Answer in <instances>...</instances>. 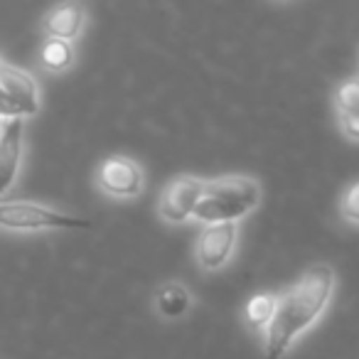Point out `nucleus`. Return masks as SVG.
I'll return each mask as SVG.
<instances>
[{"label":"nucleus","instance_id":"nucleus-17","mask_svg":"<svg viewBox=\"0 0 359 359\" xmlns=\"http://www.w3.org/2000/svg\"><path fill=\"white\" fill-rule=\"evenodd\" d=\"M0 65H3V62H0Z\"/></svg>","mask_w":359,"mask_h":359},{"label":"nucleus","instance_id":"nucleus-13","mask_svg":"<svg viewBox=\"0 0 359 359\" xmlns=\"http://www.w3.org/2000/svg\"><path fill=\"white\" fill-rule=\"evenodd\" d=\"M334 109L339 116H349L359 111V76L342 81L334 91Z\"/></svg>","mask_w":359,"mask_h":359},{"label":"nucleus","instance_id":"nucleus-4","mask_svg":"<svg viewBox=\"0 0 359 359\" xmlns=\"http://www.w3.org/2000/svg\"><path fill=\"white\" fill-rule=\"evenodd\" d=\"M40 111V89L25 69L0 65V118H27Z\"/></svg>","mask_w":359,"mask_h":359},{"label":"nucleus","instance_id":"nucleus-8","mask_svg":"<svg viewBox=\"0 0 359 359\" xmlns=\"http://www.w3.org/2000/svg\"><path fill=\"white\" fill-rule=\"evenodd\" d=\"M22 133L25 118H8L0 128V197H6L15 185L22 163Z\"/></svg>","mask_w":359,"mask_h":359},{"label":"nucleus","instance_id":"nucleus-9","mask_svg":"<svg viewBox=\"0 0 359 359\" xmlns=\"http://www.w3.org/2000/svg\"><path fill=\"white\" fill-rule=\"evenodd\" d=\"M86 25V11L76 3H65V6L52 8L42 20V30H45L47 40H62L72 42L81 35Z\"/></svg>","mask_w":359,"mask_h":359},{"label":"nucleus","instance_id":"nucleus-6","mask_svg":"<svg viewBox=\"0 0 359 359\" xmlns=\"http://www.w3.org/2000/svg\"><path fill=\"white\" fill-rule=\"evenodd\" d=\"M205 190V180L190 177V175H180V177L170 180L165 190L160 192L158 202V215L170 224H185L192 219L195 207Z\"/></svg>","mask_w":359,"mask_h":359},{"label":"nucleus","instance_id":"nucleus-12","mask_svg":"<svg viewBox=\"0 0 359 359\" xmlns=\"http://www.w3.org/2000/svg\"><path fill=\"white\" fill-rule=\"evenodd\" d=\"M273 310H276V295L273 293H256L254 298L246 303L244 308V320L251 330H264L269 327L271 318H273Z\"/></svg>","mask_w":359,"mask_h":359},{"label":"nucleus","instance_id":"nucleus-7","mask_svg":"<svg viewBox=\"0 0 359 359\" xmlns=\"http://www.w3.org/2000/svg\"><path fill=\"white\" fill-rule=\"evenodd\" d=\"M236 224H210L202 229L200 239L195 244V259L202 271H219L229 264L231 254L236 249Z\"/></svg>","mask_w":359,"mask_h":359},{"label":"nucleus","instance_id":"nucleus-5","mask_svg":"<svg viewBox=\"0 0 359 359\" xmlns=\"http://www.w3.org/2000/svg\"><path fill=\"white\" fill-rule=\"evenodd\" d=\"M96 187L116 200H133L145 187L143 168L126 155L106 158L96 170Z\"/></svg>","mask_w":359,"mask_h":359},{"label":"nucleus","instance_id":"nucleus-10","mask_svg":"<svg viewBox=\"0 0 359 359\" xmlns=\"http://www.w3.org/2000/svg\"><path fill=\"white\" fill-rule=\"evenodd\" d=\"M192 308V293L180 283H165L155 290V313L163 320H180Z\"/></svg>","mask_w":359,"mask_h":359},{"label":"nucleus","instance_id":"nucleus-16","mask_svg":"<svg viewBox=\"0 0 359 359\" xmlns=\"http://www.w3.org/2000/svg\"><path fill=\"white\" fill-rule=\"evenodd\" d=\"M0 128H3V118H0Z\"/></svg>","mask_w":359,"mask_h":359},{"label":"nucleus","instance_id":"nucleus-1","mask_svg":"<svg viewBox=\"0 0 359 359\" xmlns=\"http://www.w3.org/2000/svg\"><path fill=\"white\" fill-rule=\"evenodd\" d=\"M334 290V271L327 264H315L290 288L276 295V310L266 327V357L280 359L293 342L310 330L325 313Z\"/></svg>","mask_w":359,"mask_h":359},{"label":"nucleus","instance_id":"nucleus-15","mask_svg":"<svg viewBox=\"0 0 359 359\" xmlns=\"http://www.w3.org/2000/svg\"><path fill=\"white\" fill-rule=\"evenodd\" d=\"M339 128L349 140H359V111L349 116H339Z\"/></svg>","mask_w":359,"mask_h":359},{"label":"nucleus","instance_id":"nucleus-11","mask_svg":"<svg viewBox=\"0 0 359 359\" xmlns=\"http://www.w3.org/2000/svg\"><path fill=\"white\" fill-rule=\"evenodd\" d=\"M40 65L42 69L52 72V74L67 72L74 65V47H72V42L45 40L40 47Z\"/></svg>","mask_w":359,"mask_h":359},{"label":"nucleus","instance_id":"nucleus-3","mask_svg":"<svg viewBox=\"0 0 359 359\" xmlns=\"http://www.w3.org/2000/svg\"><path fill=\"white\" fill-rule=\"evenodd\" d=\"M0 229L42 231V229H89V222L35 202H0Z\"/></svg>","mask_w":359,"mask_h":359},{"label":"nucleus","instance_id":"nucleus-14","mask_svg":"<svg viewBox=\"0 0 359 359\" xmlns=\"http://www.w3.org/2000/svg\"><path fill=\"white\" fill-rule=\"evenodd\" d=\"M339 210H342L344 219L352 222V224H359V180L344 190L342 202H339Z\"/></svg>","mask_w":359,"mask_h":359},{"label":"nucleus","instance_id":"nucleus-2","mask_svg":"<svg viewBox=\"0 0 359 359\" xmlns=\"http://www.w3.org/2000/svg\"><path fill=\"white\" fill-rule=\"evenodd\" d=\"M261 205V185L246 175H224L205 180V190L192 219L210 224H236Z\"/></svg>","mask_w":359,"mask_h":359}]
</instances>
